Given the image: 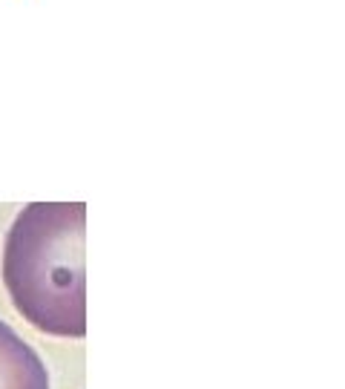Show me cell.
Returning a JSON list of instances; mask_svg holds the SVG:
<instances>
[{
  "mask_svg": "<svg viewBox=\"0 0 345 389\" xmlns=\"http://www.w3.org/2000/svg\"><path fill=\"white\" fill-rule=\"evenodd\" d=\"M0 389H49L41 355L6 320H0Z\"/></svg>",
  "mask_w": 345,
  "mask_h": 389,
  "instance_id": "cell-2",
  "label": "cell"
},
{
  "mask_svg": "<svg viewBox=\"0 0 345 389\" xmlns=\"http://www.w3.org/2000/svg\"><path fill=\"white\" fill-rule=\"evenodd\" d=\"M84 202H32L3 242V286L35 329L58 337L87 335Z\"/></svg>",
  "mask_w": 345,
  "mask_h": 389,
  "instance_id": "cell-1",
  "label": "cell"
}]
</instances>
